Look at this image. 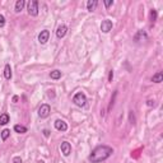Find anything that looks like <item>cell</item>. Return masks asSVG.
<instances>
[{"mask_svg":"<svg viewBox=\"0 0 163 163\" xmlns=\"http://www.w3.org/2000/svg\"><path fill=\"white\" fill-rule=\"evenodd\" d=\"M113 154V149L108 145H98L88 155V161L90 163H101L108 159Z\"/></svg>","mask_w":163,"mask_h":163,"instance_id":"cell-1","label":"cell"},{"mask_svg":"<svg viewBox=\"0 0 163 163\" xmlns=\"http://www.w3.org/2000/svg\"><path fill=\"white\" fill-rule=\"evenodd\" d=\"M73 102L75 106H78V107H84V106L87 105V97L83 92H78V93H75V96L73 97Z\"/></svg>","mask_w":163,"mask_h":163,"instance_id":"cell-2","label":"cell"},{"mask_svg":"<svg viewBox=\"0 0 163 163\" xmlns=\"http://www.w3.org/2000/svg\"><path fill=\"white\" fill-rule=\"evenodd\" d=\"M27 10L28 14L32 17H37L38 16V2L37 0H31L27 4Z\"/></svg>","mask_w":163,"mask_h":163,"instance_id":"cell-3","label":"cell"},{"mask_svg":"<svg viewBox=\"0 0 163 163\" xmlns=\"http://www.w3.org/2000/svg\"><path fill=\"white\" fill-rule=\"evenodd\" d=\"M50 113H51V107H50V105H47V103H44V105H41V107L38 108V116L41 119H46L50 116Z\"/></svg>","mask_w":163,"mask_h":163,"instance_id":"cell-4","label":"cell"},{"mask_svg":"<svg viewBox=\"0 0 163 163\" xmlns=\"http://www.w3.org/2000/svg\"><path fill=\"white\" fill-rule=\"evenodd\" d=\"M60 151H61L62 155H65V157H69L70 153H72V145H70L69 141H62L61 145H60Z\"/></svg>","mask_w":163,"mask_h":163,"instance_id":"cell-5","label":"cell"},{"mask_svg":"<svg viewBox=\"0 0 163 163\" xmlns=\"http://www.w3.org/2000/svg\"><path fill=\"white\" fill-rule=\"evenodd\" d=\"M48 38H50V31H48V30H44V31L40 32V34H38V42L41 45H45L46 42L48 41Z\"/></svg>","mask_w":163,"mask_h":163,"instance_id":"cell-6","label":"cell"},{"mask_svg":"<svg viewBox=\"0 0 163 163\" xmlns=\"http://www.w3.org/2000/svg\"><path fill=\"white\" fill-rule=\"evenodd\" d=\"M54 125H55V129L61 131V133H65L68 130V124L65 121H62V120H60V119L56 120V121L54 122Z\"/></svg>","mask_w":163,"mask_h":163,"instance_id":"cell-7","label":"cell"},{"mask_svg":"<svg viewBox=\"0 0 163 163\" xmlns=\"http://www.w3.org/2000/svg\"><path fill=\"white\" fill-rule=\"evenodd\" d=\"M111 30H112V20H110V19L102 20V23H101V31L103 33H108Z\"/></svg>","mask_w":163,"mask_h":163,"instance_id":"cell-8","label":"cell"},{"mask_svg":"<svg viewBox=\"0 0 163 163\" xmlns=\"http://www.w3.org/2000/svg\"><path fill=\"white\" fill-rule=\"evenodd\" d=\"M66 33H68V27L65 24H60L58 27V31H56V37L58 38H64L66 36Z\"/></svg>","mask_w":163,"mask_h":163,"instance_id":"cell-9","label":"cell"},{"mask_svg":"<svg viewBox=\"0 0 163 163\" xmlns=\"http://www.w3.org/2000/svg\"><path fill=\"white\" fill-rule=\"evenodd\" d=\"M145 40H148V36H147V33L144 32V31H138L136 32V34L134 36V41L135 42H140V41H145Z\"/></svg>","mask_w":163,"mask_h":163,"instance_id":"cell-10","label":"cell"},{"mask_svg":"<svg viewBox=\"0 0 163 163\" xmlns=\"http://www.w3.org/2000/svg\"><path fill=\"white\" fill-rule=\"evenodd\" d=\"M12 66H10V64H5V68H4V78L5 79H12Z\"/></svg>","mask_w":163,"mask_h":163,"instance_id":"cell-11","label":"cell"},{"mask_svg":"<svg viewBox=\"0 0 163 163\" xmlns=\"http://www.w3.org/2000/svg\"><path fill=\"white\" fill-rule=\"evenodd\" d=\"M97 5H98L97 0H88L87 2V10L88 12H94L96 8H97Z\"/></svg>","mask_w":163,"mask_h":163,"instance_id":"cell-12","label":"cell"},{"mask_svg":"<svg viewBox=\"0 0 163 163\" xmlns=\"http://www.w3.org/2000/svg\"><path fill=\"white\" fill-rule=\"evenodd\" d=\"M24 6H26V2H24V0H17L14 10H16V13H20V12L23 10Z\"/></svg>","mask_w":163,"mask_h":163,"instance_id":"cell-13","label":"cell"},{"mask_svg":"<svg viewBox=\"0 0 163 163\" xmlns=\"http://www.w3.org/2000/svg\"><path fill=\"white\" fill-rule=\"evenodd\" d=\"M9 121H10V117H9L8 113H2V115H0V125L2 126L6 125Z\"/></svg>","mask_w":163,"mask_h":163,"instance_id":"cell-14","label":"cell"},{"mask_svg":"<svg viewBox=\"0 0 163 163\" xmlns=\"http://www.w3.org/2000/svg\"><path fill=\"white\" fill-rule=\"evenodd\" d=\"M152 82H154V83H162V82H163V73H162V72L155 73V74L152 76Z\"/></svg>","mask_w":163,"mask_h":163,"instance_id":"cell-15","label":"cell"},{"mask_svg":"<svg viewBox=\"0 0 163 163\" xmlns=\"http://www.w3.org/2000/svg\"><path fill=\"white\" fill-rule=\"evenodd\" d=\"M14 131L18 134H26L27 133V127L23 125H14Z\"/></svg>","mask_w":163,"mask_h":163,"instance_id":"cell-16","label":"cell"},{"mask_svg":"<svg viewBox=\"0 0 163 163\" xmlns=\"http://www.w3.org/2000/svg\"><path fill=\"white\" fill-rule=\"evenodd\" d=\"M61 75H62V74H61L60 70H52V72L50 73V78H51V79H54V80L60 79Z\"/></svg>","mask_w":163,"mask_h":163,"instance_id":"cell-17","label":"cell"},{"mask_svg":"<svg viewBox=\"0 0 163 163\" xmlns=\"http://www.w3.org/2000/svg\"><path fill=\"white\" fill-rule=\"evenodd\" d=\"M149 19H151V22L154 23L155 20H157V10L155 9H152L151 13H149Z\"/></svg>","mask_w":163,"mask_h":163,"instance_id":"cell-18","label":"cell"},{"mask_svg":"<svg viewBox=\"0 0 163 163\" xmlns=\"http://www.w3.org/2000/svg\"><path fill=\"white\" fill-rule=\"evenodd\" d=\"M9 135H10V130L9 129H4L3 131H2V139L3 140H6L9 138Z\"/></svg>","mask_w":163,"mask_h":163,"instance_id":"cell-19","label":"cell"},{"mask_svg":"<svg viewBox=\"0 0 163 163\" xmlns=\"http://www.w3.org/2000/svg\"><path fill=\"white\" fill-rule=\"evenodd\" d=\"M5 26V17L3 14H0V28H3Z\"/></svg>","mask_w":163,"mask_h":163,"instance_id":"cell-20","label":"cell"},{"mask_svg":"<svg viewBox=\"0 0 163 163\" xmlns=\"http://www.w3.org/2000/svg\"><path fill=\"white\" fill-rule=\"evenodd\" d=\"M103 4H105L106 8H110L111 5H113V0H105Z\"/></svg>","mask_w":163,"mask_h":163,"instance_id":"cell-21","label":"cell"},{"mask_svg":"<svg viewBox=\"0 0 163 163\" xmlns=\"http://www.w3.org/2000/svg\"><path fill=\"white\" fill-rule=\"evenodd\" d=\"M129 117H130V122H131L133 125H135V117H134V112H133V111H130Z\"/></svg>","mask_w":163,"mask_h":163,"instance_id":"cell-22","label":"cell"},{"mask_svg":"<svg viewBox=\"0 0 163 163\" xmlns=\"http://www.w3.org/2000/svg\"><path fill=\"white\" fill-rule=\"evenodd\" d=\"M47 96L50 98H55V90L54 89H48L47 90Z\"/></svg>","mask_w":163,"mask_h":163,"instance_id":"cell-23","label":"cell"},{"mask_svg":"<svg viewBox=\"0 0 163 163\" xmlns=\"http://www.w3.org/2000/svg\"><path fill=\"white\" fill-rule=\"evenodd\" d=\"M13 163H23V161H22L20 157H14L13 158Z\"/></svg>","mask_w":163,"mask_h":163,"instance_id":"cell-24","label":"cell"},{"mask_svg":"<svg viewBox=\"0 0 163 163\" xmlns=\"http://www.w3.org/2000/svg\"><path fill=\"white\" fill-rule=\"evenodd\" d=\"M147 106H149V107H154L155 103H154V101H152V100H148V101H147Z\"/></svg>","mask_w":163,"mask_h":163,"instance_id":"cell-25","label":"cell"},{"mask_svg":"<svg viewBox=\"0 0 163 163\" xmlns=\"http://www.w3.org/2000/svg\"><path fill=\"white\" fill-rule=\"evenodd\" d=\"M113 79V70H110V73H108V82H112Z\"/></svg>","mask_w":163,"mask_h":163,"instance_id":"cell-26","label":"cell"},{"mask_svg":"<svg viewBox=\"0 0 163 163\" xmlns=\"http://www.w3.org/2000/svg\"><path fill=\"white\" fill-rule=\"evenodd\" d=\"M42 133H44V135H45V138H48V136H50V131H48L47 129H45L44 131H42Z\"/></svg>","mask_w":163,"mask_h":163,"instance_id":"cell-27","label":"cell"},{"mask_svg":"<svg viewBox=\"0 0 163 163\" xmlns=\"http://www.w3.org/2000/svg\"><path fill=\"white\" fill-rule=\"evenodd\" d=\"M18 100H19L18 96H14V97H13V102H18Z\"/></svg>","mask_w":163,"mask_h":163,"instance_id":"cell-28","label":"cell"},{"mask_svg":"<svg viewBox=\"0 0 163 163\" xmlns=\"http://www.w3.org/2000/svg\"><path fill=\"white\" fill-rule=\"evenodd\" d=\"M37 163H45V162H44V161H38Z\"/></svg>","mask_w":163,"mask_h":163,"instance_id":"cell-29","label":"cell"}]
</instances>
